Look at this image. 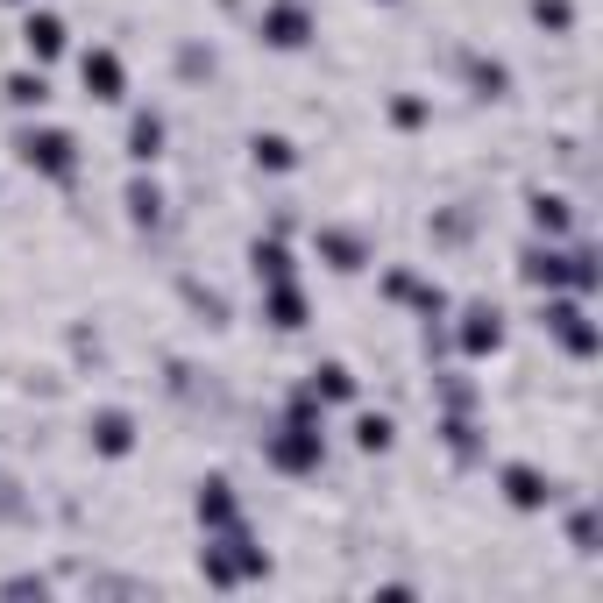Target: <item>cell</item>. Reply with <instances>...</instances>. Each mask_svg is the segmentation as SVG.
Wrapping results in <instances>:
<instances>
[{
	"instance_id": "cell-1",
	"label": "cell",
	"mask_w": 603,
	"mask_h": 603,
	"mask_svg": "<svg viewBox=\"0 0 603 603\" xmlns=\"http://www.w3.org/2000/svg\"><path fill=\"white\" fill-rule=\"evenodd\" d=\"M22 149H29V164H43V171H57V178L71 171V135H29Z\"/></svg>"
},
{
	"instance_id": "cell-2",
	"label": "cell",
	"mask_w": 603,
	"mask_h": 603,
	"mask_svg": "<svg viewBox=\"0 0 603 603\" xmlns=\"http://www.w3.org/2000/svg\"><path fill=\"white\" fill-rule=\"evenodd\" d=\"M86 86H93L100 100H121V64H114L107 50H93V57H86Z\"/></svg>"
},
{
	"instance_id": "cell-3",
	"label": "cell",
	"mask_w": 603,
	"mask_h": 603,
	"mask_svg": "<svg viewBox=\"0 0 603 603\" xmlns=\"http://www.w3.org/2000/svg\"><path fill=\"white\" fill-rule=\"evenodd\" d=\"M263 36H270L277 50H291V43H306V15H298V8H270V22H263Z\"/></svg>"
},
{
	"instance_id": "cell-4",
	"label": "cell",
	"mask_w": 603,
	"mask_h": 603,
	"mask_svg": "<svg viewBox=\"0 0 603 603\" xmlns=\"http://www.w3.org/2000/svg\"><path fill=\"white\" fill-rule=\"evenodd\" d=\"M22 43H29V57H57V50H64V29H57V15H36V22L22 29Z\"/></svg>"
},
{
	"instance_id": "cell-5",
	"label": "cell",
	"mask_w": 603,
	"mask_h": 603,
	"mask_svg": "<svg viewBox=\"0 0 603 603\" xmlns=\"http://www.w3.org/2000/svg\"><path fill=\"white\" fill-rule=\"evenodd\" d=\"M157 142H164V128H157V114H142V121L128 128V157H157Z\"/></svg>"
},
{
	"instance_id": "cell-6",
	"label": "cell",
	"mask_w": 603,
	"mask_h": 603,
	"mask_svg": "<svg viewBox=\"0 0 603 603\" xmlns=\"http://www.w3.org/2000/svg\"><path fill=\"white\" fill-rule=\"evenodd\" d=\"M504 483H511V504H547V490H540V476H533V469H511Z\"/></svg>"
},
{
	"instance_id": "cell-7",
	"label": "cell",
	"mask_w": 603,
	"mask_h": 603,
	"mask_svg": "<svg viewBox=\"0 0 603 603\" xmlns=\"http://www.w3.org/2000/svg\"><path fill=\"white\" fill-rule=\"evenodd\" d=\"M93 433H100V447H107V455H128V419H121V412H107Z\"/></svg>"
},
{
	"instance_id": "cell-8",
	"label": "cell",
	"mask_w": 603,
	"mask_h": 603,
	"mask_svg": "<svg viewBox=\"0 0 603 603\" xmlns=\"http://www.w3.org/2000/svg\"><path fill=\"white\" fill-rule=\"evenodd\" d=\"M313 455H320V440H277V462L284 469H306Z\"/></svg>"
},
{
	"instance_id": "cell-9",
	"label": "cell",
	"mask_w": 603,
	"mask_h": 603,
	"mask_svg": "<svg viewBox=\"0 0 603 603\" xmlns=\"http://www.w3.org/2000/svg\"><path fill=\"white\" fill-rule=\"evenodd\" d=\"M469 348L483 355V348H497V313H476V327H469Z\"/></svg>"
},
{
	"instance_id": "cell-10",
	"label": "cell",
	"mask_w": 603,
	"mask_h": 603,
	"mask_svg": "<svg viewBox=\"0 0 603 603\" xmlns=\"http://www.w3.org/2000/svg\"><path fill=\"white\" fill-rule=\"evenodd\" d=\"M313 391H327V398H348L355 384H348V369H320V376H313Z\"/></svg>"
},
{
	"instance_id": "cell-11",
	"label": "cell",
	"mask_w": 603,
	"mask_h": 603,
	"mask_svg": "<svg viewBox=\"0 0 603 603\" xmlns=\"http://www.w3.org/2000/svg\"><path fill=\"white\" fill-rule=\"evenodd\" d=\"M270 313H277V327H298V291H277Z\"/></svg>"
},
{
	"instance_id": "cell-12",
	"label": "cell",
	"mask_w": 603,
	"mask_h": 603,
	"mask_svg": "<svg viewBox=\"0 0 603 603\" xmlns=\"http://www.w3.org/2000/svg\"><path fill=\"white\" fill-rule=\"evenodd\" d=\"M8 93H15V107H43V79H15Z\"/></svg>"
},
{
	"instance_id": "cell-13",
	"label": "cell",
	"mask_w": 603,
	"mask_h": 603,
	"mask_svg": "<svg viewBox=\"0 0 603 603\" xmlns=\"http://www.w3.org/2000/svg\"><path fill=\"white\" fill-rule=\"evenodd\" d=\"M256 157H263V164H277V171H284V164H291V142H277V135H270V142H256Z\"/></svg>"
},
{
	"instance_id": "cell-14",
	"label": "cell",
	"mask_w": 603,
	"mask_h": 603,
	"mask_svg": "<svg viewBox=\"0 0 603 603\" xmlns=\"http://www.w3.org/2000/svg\"><path fill=\"white\" fill-rule=\"evenodd\" d=\"M355 440H362V447H384V440H391V426H384V419H362V426H355Z\"/></svg>"
}]
</instances>
